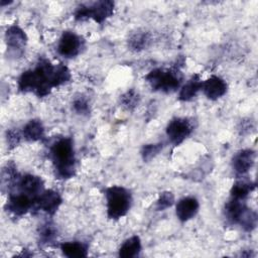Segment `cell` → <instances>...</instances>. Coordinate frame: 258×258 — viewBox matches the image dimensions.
I'll list each match as a JSON object with an SVG mask.
<instances>
[{
	"label": "cell",
	"mask_w": 258,
	"mask_h": 258,
	"mask_svg": "<svg viewBox=\"0 0 258 258\" xmlns=\"http://www.w3.org/2000/svg\"><path fill=\"white\" fill-rule=\"evenodd\" d=\"M182 80L183 75L178 66L170 69L157 68L150 71L145 76V81L153 91L165 94L173 93L179 89L181 87Z\"/></svg>",
	"instance_id": "cell-3"
},
{
	"label": "cell",
	"mask_w": 258,
	"mask_h": 258,
	"mask_svg": "<svg viewBox=\"0 0 258 258\" xmlns=\"http://www.w3.org/2000/svg\"><path fill=\"white\" fill-rule=\"evenodd\" d=\"M73 109L74 111L82 116H86L89 115V113L91 112V106H90V102L89 100L85 97V96H78L74 99L73 101Z\"/></svg>",
	"instance_id": "cell-26"
},
{
	"label": "cell",
	"mask_w": 258,
	"mask_h": 258,
	"mask_svg": "<svg viewBox=\"0 0 258 258\" xmlns=\"http://www.w3.org/2000/svg\"><path fill=\"white\" fill-rule=\"evenodd\" d=\"M142 245L139 236L134 235L126 239L119 248V256L124 258H132L139 255Z\"/></svg>",
	"instance_id": "cell-19"
},
{
	"label": "cell",
	"mask_w": 258,
	"mask_h": 258,
	"mask_svg": "<svg viewBox=\"0 0 258 258\" xmlns=\"http://www.w3.org/2000/svg\"><path fill=\"white\" fill-rule=\"evenodd\" d=\"M60 250L63 255L68 257H86L88 254V247L80 241L63 242L60 244Z\"/></svg>",
	"instance_id": "cell-21"
},
{
	"label": "cell",
	"mask_w": 258,
	"mask_h": 258,
	"mask_svg": "<svg viewBox=\"0 0 258 258\" xmlns=\"http://www.w3.org/2000/svg\"><path fill=\"white\" fill-rule=\"evenodd\" d=\"M162 148H163L162 143L145 144V145H143V147L141 148V151H140L141 157L145 162H148L151 159H153L157 154H159V152L162 150Z\"/></svg>",
	"instance_id": "cell-25"
},
{
	"label": "cell",
	"mask_w": 258,
	"mask_h": 258,
	"mask_svg": "<svg viewBox=\"0 0 258 258\" xmlns=\"http://www.w3.org/2000/svg\"><path fill=\"white\" fill-rule=\"evenodd\" d=\"M107 216L111 220H119L127 215L132 206V195L122 185H111L105 190Z\"/></svg>",
	"instance_id": "cell-4"
},
{
	"label": "cell",
	"mask_w": 258,
	"mask_h": 258,
	"mask_svg": "<svg viewBox=\"0 0 258 258\" xmlns=\"http://www.w3.org/2000/svg\"><path fill=\"white\" fill-rule=\"evenodd\" d=\"M151 35L147 31L134 32L128 39V47L133 51H141L149 46Z\"/></svg>",
	"instance_id": "cell-20"
},
{
	"label": "cell",
	"mask_w": 258,
	"mask_h": 258,
	"mask_svg": "<svg viewBox=\"0 0 258 258\" xmlns=\"http://www.w3.org/2000/svg\"><path fill=\"white\" fill-rule=\"evenodd\" d=\"M71 77L69 68L63 63L53 64L49 59L41 57L34 69L27 70L19 76L17 86L22 93H33L42 98L53 88L67 84Z\"/></svg>",
	"instance_id": "cell-1"
},
{
	"label": "cell",
	"mask_w": 258,
	"mask_h": 258,
	"mask_svg": "<svg viewBox=\"0 0 258 258\" xmlns=\"http://www.w3.org/2000/svg\"><path fill=\"white\" fill-rule=\"evenodd\" d=\"M255 162V151L250 148L239 150L232 159V168L237 176L246 175Z\"/></svg>",
	"instance_id": "cell-12"
},
{
	"label": "cell",
	"mask_w": 258,
	"mask_h": 258,
	"mask_svg": "<svg viewBox=\"0 0 258 258\" xmlns=\"http://www.w3.org/2000/svg\"><path fill=\"white\" fill-rule=\"evenodd\" d=\"M9 189H16L33 198L35 201L44 190L42 178L34 174H18L15 180L9 186Z\"/></svg>",
	"instance_id": "cell-7"
},
{
	"label": "cell",
	"mask_w": 258,
	"mask_h": 258,
	"mask_svg": "<svg viewBox=\"0 0 258 258\" xmlns=\"http://www.w3.org/2000/svg\"><path fill=\"white\" fill-rule=\"evenodd\" d=\"M62 203L60 195L54 189H44L37 198L34 210L42 211L49 216H53Z\"/></svg>",
	"instance_id": "cell-11"
},
{
	"label": "cell",
	"mask_w": 258,
	"mask_h": 258,
	"mask_svg": "<svg viewBox=\"0 0 258 258\" xmlns=\"http://www.w3.org/2000/svg\"><path fill=\"white\" fill-rule=\"evenodd\" d=\"M57 237V230L50 222H46L40 226L38 230V240L41 245H51Z\"/></svg>",
	"instance_id": "cell-22"
},
{
	"label": "cell",
	"mask_w": 258,
	"mask_h": 258,
	"mask_svg": "<svg viewBox=\"0 0 258 258\" xmlns=\"http://www.w3.org/2000/svg\"><path fill=\"white\" fill-rule=\"evenodd\" d=\"M22 136L29 142H36L44 138V127L40 120H29L22 129Z\"/></svg>",
	"instance_id": "cell-18"
},
{
	"label": "cell",
	"mask_w": 258,
	"mask_h": 258,
	"mask_svg": "<svg viewBox=\"0 0 258 258\" xmlns=\"http://www.w3.org/2000/svg\"><path fill=\"white\" fill-rule=\"evenodd\" d=\"M202 90L209 100L215 101L222 98L227 93L228 86L224 79L213 75L203 82Z\"/></svg>",
	"instance_id": "cell-13"
},
{
	"label": "cell",
	"mask_w": 258,
	"mask_h": 258,
	"mask_svg": "<svg viewBox=\"0 0 258 258\" xmlns=\"http://www.w3.org/2000/svg\"><path fill=\"white\" fill-rule=\"evenodd\" d=\"M255 183L244 176H238L230 189V196L237 200H246L248 196L254 190Z\"/></svg>",
	"instance_id": "cell-17"
},
{
	"label": "cell",
	"mask_w": 258,
	"mask_h": 258,
	"mask_svg": "<svg viewBox=\"0 0 258 258\" xmlns=\"http://www.w3.org/2000/svg\"><path fill=\"white\" fill-rule=\"evenodd\" d=\"M139 101H140V97L138 95V93L134 90V89H131V90H128L127 92H125L121 98H120V102H121V105L127 109V110H134L138 104H139Z\"/></svg>",
	"instance_id": "cell-24"
},
{
	"label": "cell",
	"mask_w": 258,
	"mask_h": 258,
	"mask_svg": "<svg viewBox=\"0 0 258 258\" xmlns=\"http://www.w3.org/2000/svg\"><path fill=\"white\" fill-rule=\"evenodd\" d=\"M165 132L169 142L177 146L191 135L194 124L187 118L175 117L168 122Z\"/></svg>",
	"instance_id": "cell-6"
},
{
	"label": "cell",
	"mask_w": 258,
	"mask_h": 258,
	"mask_svg": "<svg viewBox=\"0 0 258 258\" xmlns=\"http://www.w3.org/2000/svg\"><path fill=\"white\" fill-rule=\"evenodd\" d=\"M174 204V196L171 191L165 190L160 192L158 199L155 203V210L156 211H165L166 209L172 207Z\"/></svg>",
	"instance_id": "cell-27"
},
{
	"label": "cell",
	"mask_w": 258,
	"mask_h": 258,
	"mask_svg": "<svg viewBox=\"0 0 258 258\" xmlns=\"http://www.w3.org/2000/svg\"><path fill=\"white\" fill-rule=\"evenodd\" d=\"M200 203L195 197H184L180 199L175 206L176 218L184 223L195 218L199 212Z\"/></svg>",
	"instance_id": "cell-14"
},
{
	"label": "cell",
	"mask_w": 258,
	"mask_h": 258,
	"mask_svg": "<svg viewBox=\"0 0 258 258\" xmlns=\"http://www.w3.org/2000/svg\"><path fill=\"white\" fill-rule=\"evenodd\" d=\"M248 206L244 200H237L231 198L225 205L224 214L227 221L231 224H238L242 214Z\"/></svg>",
	"instance_id": "cell-16"
},
{
	"label": "cell",
	"mask_w": 258,
	"mask_h": 258,
	"mask_svg": "<svg viewBox=\"0 0 258 258\" xmlns=\"http://www.w3.org/2000/svg\"><path fill=\"white\" fill-rule=\"evenodd\" d=\"M35 203L36 201L26 194L16 189H10L6 207L10 213L21 217L27 214L29 211L34 210Z\"/></svg>",
	"instance_id": "cell-9"
},
{
	"label": "cell",
	"mask_w": 258,
	"mask_h": 258,
	"mask_svg": "<svg viewBox=\"0 0 258 258\" xmlns=\"http://www.w3.org/2000/svg\"><path fill=\"white\" fill-rule=\"evenodd\" d=\"M203 81L199 74L192 75L188 81L179 88L178 100L181 102L191 101L200 91H202Z\"/></svg>",
	"instance_id": "cell-15"
},
{
	"label": "cell",
	"mask_w": 258,
	"mask_h": 258,
	"mask_svg": "<svg viewBox=\"0 0 258 258\" xmlns=\"http://www.w3.org/2000/svg\"><path fill=\"white\" fill-rule=\"evenodd\" d=\"M83 47V39L76 32L67 30L63 31L57 41L56 51L59 55L66 58L77 56Z\"/></svg>",
	"instance_id": "cell-10"
},
{
	"label": "cell",
	"mask_w": 258,
	"mask_h": 258,
	"mask_svg": "<svg viewBox=\"0 0 258 258\" xmlns=\"http://www.w3.org/2000/svg\"><path fill=\"white\" fill-rule=\"evenodd\" d=\"M49 158L54 175L58 179H69L76 174V155L71 137H60L49 147Z\"/></svg>",
	"instance_id": "cell-2"
},
{
	"label": "cell",
	"mask_w": 258,
	"mask_h": 258,
	"mask_svg": "<svg viewBox=\"0 0 258 258\" xmlns=\"http://www.w3.org/2000/svg\"><path fill=\"white\" fill-rule=\"evenodd\" d=\"M5 42L8 54L14 58H17L20 57L25 51L27 35L20 26L13 24L10 25L5 31Z\"/></svg>",
	"instance_id": "cell-8"
},
{
	"label": "cell",
	"mask_w": 258,
	"mask_h": 258,
	"mask_svg": "<svg viewBox=\"0 0 258 258\" xmlns=\"http://www.w3.org/2000/svg\"><path fill=\"white\" fill-rule=\"evenodd\" d=\"M238 225H240V227L243 228V230H245L246 232H252L257 226L256 212L247 207L246 210L244 211V213L242 214V216L238 222Z\"/></svg>",
	"instance_id": "cell-23"
},
{
	"label": "cell",
	"mask_w": 258,
	"mask_h": 258,
	"mask_svg": "<svg viewBox=\"0 0 258 258\" xmlns=\"http://www.w3.org/2000/svg\"><path fill=\"white\" fill-rule=\"evenodd\" d=\"M115 3L110 0H101L89 4H81L77 7L74 17L77 21L93 19L97 23H103L114 13Z\"/></svg>",
	"instance_id": "cell-5"
},
{
	"label": "cell",
	"mask_w": 258,
	"mask_h": 258,
	"mask_svg": "<svg viewBox=\"0 0 258 258\" xmlns=\"http://www.w3.org/2000/svg\"><path fill=\"white\" fill-rule=\"evenodd\" d=\"M21 137H23V136H22V134H20V132L18 130H15V129L7 130L6 140H7L9 149H13L14 147H16L20 143Z\"/></svg>",
	"instance_id": "cell-28"
}]
</instances>
